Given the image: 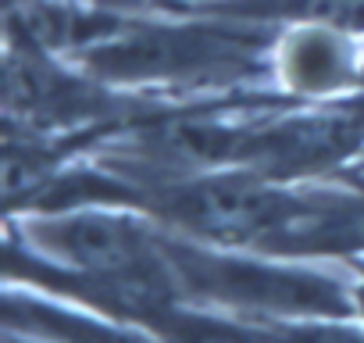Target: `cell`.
<instances>
[{
	"label": "cell",
	"instance_id": "9",
	"mask_svg": "<svg viewBox=\"0 0 364 343\" xmlns=\"http://www.w3.org/2000/svg\"><path fill=\"white\" fill-rule=\"evenodd\" d=\"M243 0H157L154 11H175V15H222Z\"/></svg>",
	"mask_w": 364,
	"mask_h": 343
},
{
	"label": "cell",
	"instance_id": "3",
	"mask_svg": "<svg viewBox=\"0 0 364 343\" xmlns=\"http://www.w3.org/2000/svg\"><path fill=\"white\" fill-rule=\"evenodd\" d=\"M164 254L182 300L272 325L304 318H357L350 265L222 247L164 229Z\"/></svg>",
	"mask_w": 364,
	"mask_h": 343
},
{
	"label": "cell",
	"instance_id": "5",
	"mask_svg": "<svg viewBox=\"0 0 364 343\" xmlns=\"http://www.w3.org/2000/svg\"><path fill=\"white\" fill-rule=\"evenodd\" d=\"M4 325L43 343H161L146 325L18 283H4Z\"/></svg>",
	"mask_w": 364,
	"mask_h": 343
},
{
	"label": "cell",
	"instance_id": "2",
	"mask_svg": "<svg viewBox=\"0 0 364 343\" xmlns=\"http://www.w3.org/2000/svg\"><path fill=\"white\" fill-rule=\"evenodd\" d=\"M275 36V22L232 15H111L68 61L129 97L182 104L272 86Z\"/></svg>",
	"mask_w": 364,
	"mask_h": 343
},
{
	"label": "cell",
	"instance_id": "13",
	"mask_svg": "<svg viewBox=\"0 0 364 343\" xmlns=\"http://www.w3.org/2000/svg\"><path fill=\"white\" fill-rule=\"evenodd\" d=\"M346 172H357V176H364V154H360V157H357V161H353Z\"/></svg>",
	"mask_w": 364,
	"mask_h": 343
},
{
	"label": "cell",
	"instance_id": "11",
	"mask_svg": "<svg viewBox=\"0 0 364 343\" xmlns=\"http://www.w3.org/2000/svg\"><path fill=\"white\" fill-rule=\"evenodd\" d=\"M350 272H353V290H357V318L364 322V258L350 261Z\"/></svg>",
	"mask_w": 364,
	"mask_h": 343
},
{
	"label": "cell",
	"instance_id": "7",
	"mask_svg": "<svg viewBox=\"0 0 364 343\" xmlns=\"http://www.w3.org/2000/svg\"><path fill=\"white\" fill-rule=\"evenodd\" d=\"M232 19L254 22H332L353 33H364V0H243V4L222 11Z\"/></svg>",
	"mask_w": 364,
	"mask_h": 343
},
{
	"label": "cell",
	"instance_id": "4",
	"mask_svg": "<svg viewBox=\"0 0 364 343\" xmlns=\"http://www.w3.org/2000/svg\"><path fill=\"white\" fill-rule=\"evenodd\" d=\"M272 86L293 100H336L364 90V33L332 22L279 26Z\"/></svg>",
	"mask_w": 364,
	"mask_h": 343
},
{
	"label": "cell",
	"instance_id": "10",
	"mask_svg": "<svg viewBox=\"0 0 364 343\" xmlns=\"http://www.w3.org/2000/svg\"><path fill=\"white\" fill-rule=\"evenodd\" d=\"M86 4L107 15H143V11H154L157 0H86Z\"/></svg>",
	"mask_w": 364,
	"mask_h": 343
},
{
	"label": "cell",
	"instance_id": "14",
	"mask_svg": "<svg viewBox=\"0 0 364 343\" xmlns=\"http://www.w3.org/2000/svg\"><path fill=\"white\" fill-rule=\"evenodd\" d=\"M65 4H86V0H65Z\"/></svg>",
	"mask_w": 364,
	"mask_h": 343
},
{
	"label": "cell",
	"instance_id": "6",
	"mask_svg": "<svg viewBox=\"0 0 364 343\" xmlns=\"http://www.w3.org/2000/svg\"><path fill=\"white\" fill-rule=\"evenodd\" d=\"M161 343H264L257 322H243L190 300H178L146 325Z\"/></svg>",
	"mask_w": 364,
	"mask_h": 343
},
{
	"label": "cell",
	"instance_id": "1",
	"mask_svg": "<svg viewBox=\"0 0 364 343\" xmlns=\"http://www.w3.org/2000/svg\"><path fill=\"white\" fill-rule=\"evenodd\" d=\"M4 283L150 325L182 300L164 254V226L139 208L90 204L8 215Z\"/></svg>",
	"mask_w": 364,
	"mask_h": 343
},
{
	"label": "cell",
	"instance_id": "12",
	"mask_svg": "<svg viewBox=\"0 0 364 343\" xmlns=\"http://www.w3.org/2000/svg\"><path fill=\"white\" fill-rule=\"evenodd\" d=\"M0 343H43V339H36V336H29V332H18V329L4 325V336H0Z\"/></svg>",
	"mask_w": 364,
	"mask_h": 343
},
{
	"label": "cell",
	"instance_id": "8",
	"mask_svg": "<svg viewBox=\"0 0 364 343\" xmlns=\"http://www.w3.org/2000/svg\"><path fill=\"white\" fill-rule=\"evenodd\" d=\"M264 343H364L360 318H304L261 325Z\"/></svg>",
	"mask_w": 364,
	"mask_h": 343
}]
</instances>
